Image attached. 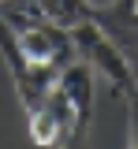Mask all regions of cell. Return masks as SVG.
<instances>
[{
  "label": "cell",
  "mask_w": 138,
  "mask_h": 149,
  "mask_svg": "<svg viewBox=\"0 0 138 149\" xmlns=\"http://www.w3.org/2000/svg\"><path fill=\"white\" fill-rule=\"evenodd\" d=\"M86 4H90V8H108L112 0H86Z\"/></svg>",
  "instance_id": "7"
},
{
  "label": "cell",
  "mask_w": 138,
  "mask_h": 149,
  "mask_svg": "<svg viewBox=\"0 0 138 149\" xmlns=\"http://www.w3.org/2000/svg\"><path fill=\"white\" fill-rule=\"evenodd\" d=\"M90 116H93V108H79V104L63 93V86L56 82L38 108L26 112V119H30V142L41 146V149H52L79 119H90Z\"/></svg>",
  "instance_id": "2"
},
{
  "label": "cell",
  "mask_w": 138,
  "mask_h": 149,
  "mask_svg": "<svg viewBox=\"0 0 138 149\" xmlns=\"http://www.w3.org/2000/svg\"><path fill=\"white\" fill-rule=\"evenodd\" d=\"M90 127H93V116H90V119H79L52 149H90Z\"/></svg>",
  "instance_id": "5"
},
{
  "label": "cell",
  "mask_w": 138,
  "mask_h": 149,
  "mask_svg": "<svg viewBox=\"0 0 138 149\" xmlns=\"http://www.w3.org/2000/svg\"><path fill=\"white\" fill-rule=\"evenodd\" d=\"M67 37H71V45H75V56H79L82 63H90L93 74L105 78L108 90L116 93V97H131V93H135V71H131L127 52L119 49V41L108 34L93 15L71 22V26H67Z\"/></svg>",
  "instance_id": "1"
},
{
  "label": "cell",
  "mask_w": 138,
  "mask_h": 149,
  "mask_svg": "<svg viewBox=\"0 0 138 149\" xmlns=\"http://www.w3.org/2000/svg\"><path fill=\"white\" fill-rule=\"evenodd\" d=\"M123 101H127V149H138V93Z\"/></svg>",
  "instance_id": "6"
},
{
  "label": "cell",
  "mask_w": 138,
  "mask_h": 149,
  "mask_svg": "<svg viewBox=\"0 0 138 149\" xmlns=\"http://www.w3.org/2000/svg\"><path fill=\"white\" fill-rule=\"evenodd\" d=\"M0 4H4V0H0Z\"/></svg>",
  "instance_id": "8"
},
{
  "label": "cell",
  "mask_w": 138,
  "mask_h": 149,
  "mask_svg": "<svg viewBox=\"0 0 138 149\" xmlns=\"http://www.w3.org/2000/svg\"><path fill=\"white\" fill-rule=\"evenodd\" d=\"M0 56H4V63H8V71H11V82H15V93H19L22 108L34 112L49 97V90L56 86L60 71H49V67H34L26 56H22V49L15 45V37H11V30H8V22L0 19Z\"/></svg>",
  "instance_id": "3"
},
{
  "label": "cell",
  "mask_w": 138,
  "mask_h": 149,
  "mask_svg": "<svg viewBox=\"0 0 138 149\" xmlns=\"http://www.w3.org/2000/svg\"><path fill=\"white\" fill-rule=\"evenodd\" d=\"M93 19L119 41L123 52L138 49V0H112L108 8H93Z\"/></svg>",
  "instance_id": "4"
}]
</instances>
